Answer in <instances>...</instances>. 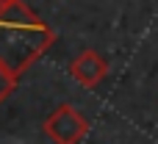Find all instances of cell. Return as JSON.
<instances>
[{
  "label": "cell",
  "instance_id": "obj_5",
  "mask_svg": "<svg viewBox=\"0 0 158 144\" xmlns=\"http://www.w3.org/2000/svg\"><path fill=\"white\" fill-rule=\"evenodd\" d=\"M0 3H8V0H0Z\"/></svg>",
  "mask_w": 158,
  "mask_h": 144
},
{
  "label": "cell",
  "instance_id": "obj_3",
  "mask_svg": "<svg viewBox=\"0 0 158 144\" xmlns=\"http://www.w3.org/2000/svg\"><path fill=\"white\" fill-rule=\"evenodd\" d=\"M69 75L81 83V86H97L106 75H108V61L97 53V50H83L72 58L69 64Z\"/></svg>",
  "mask_w": 158,
  "mask_h": 144
},
{
  "label": "cell",
  "instance_id": "obj_2",
  "mask_svg": "<svg viewBox=\"0 0 158 144\" xmlns=\"http://www.w3.org/2000/svg\"><path fill=\"white\" fill-rule=\"evenodd\" d=\"M44 136L53 144H78L89 133V122L83 114H78L69 103L58 105L47 119H44Z\"/></svg>",
  "mask_w": 158,
  "mask_h": 144
},
{
  "label": "cell",
  "instance_id": "obj_1",
  "mask_svg": "<svg viewBox=\"0 0 158 144\" xmlns=\"http://www.w3.org/2000/svg\"><path fill=\"white\" fill-rule=\"evenodd\" d=\"M53 28L22 0L0 3V64L17 78L53 44Z\"/></svg>",
  "mask_w": 158,
  "mask_h": 144
},
{
  "label": "cell",
  "instance_id": "obj_4",
  "mask_svg": "<svg viewBox=\"0 0 158 144\" xmlns=\"http://www.w3.org/2000/svg\"><path fill=\"white\" fill-rule=\"evenodd\" d=\"M14 86H17V75H14V72H8V69L0 64V103L14 92Z\"/></svg>",
  "mask_w": 158,
  "mask_h": 144
}]
</instances>
